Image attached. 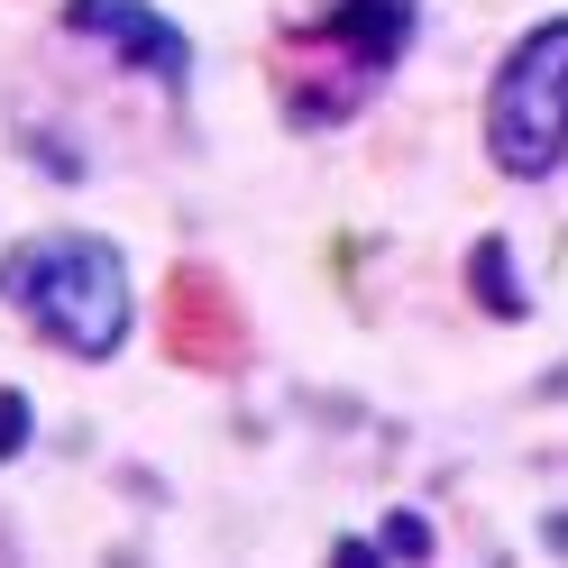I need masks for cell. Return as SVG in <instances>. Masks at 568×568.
Here are the masks:
<instances>
[{
	"instance_id": "cell-5",
	"label": "cell",
	"mask_w": 568,
	"mask_h": 568,
	"mask_svg": "<svg viewBox=\"0 0 568 568\" xmlns=\"http://www.w3.org/2000/svg\"><path fill=\"white\" fill-rule=\"evenodd\" d=\"M64 28H74V38H92V47H120L138 74H156L165 92H184L193 47H184V28H174V19L138 10V0H64Z\"/></svg>"
},
{
	"instance_id": "cell-2",
	"label": "cell",
	"mask_w": 568,
	"mask_h": 568,
	"mask_svg": "<svg viewBox=\"0 0 568 568\" xmlns=\"http://www.w3.org/2000/svg\"><path fill=\"white\" fill-rule=\"evenodd\" d=\"M0 303L19 312L28 331L64 358H120L129 339V266L111 239L92 230H47V239H19L10 257H0Z\"/></svg>"
},
{
	"instance_id": "cell-4",
	"label": "cell",
	"mask_w": 568,
	"mask_h": 568,
	"mask_svg": "<svg viewBox=\"0 0 568 568\" xmlns=\"http://www.w3.org/2000/svg\"><path fill=\"white\" fill-rule=\"evenodd\" d=\"M165 358L202 367V376H230L247 358V312L211 266H174V284H165Z\"/></svg>"
},
{
	"instance_id": "cell-3",
	"label": "cell",
	"mask_w": 568,
	"mask_h": 568,
	"mask_svg": "<svg viewBox=\"0 0 568 568\" xmlns=\"http://www.w3.org/2000/svg\"><path fill=\"white\" fill-rule=\"evenodd\" d=\"M486 156L514 174V184H541L568 156V19L531 28L505 55V74L486 92Z\"/></svg>"
},
{
	"instance_id": "cell-1",
	"label": "cell",
	"mask_w": 568,
	"mask_h": 568,
	"mask_svg": "<svg viewBox=\"0 0 568 568\" xmlns=\"http://www.w3.org/2000/svg\"><path fill=\"white\" fill-rule=\"evenodd\" d=\"M413 28H422V0H322L312 19H294L266 47V83L284 101V120L294 129L358 120L376 83L395 74V55L413 47Z\"/></svg>"
}]
</instances>
